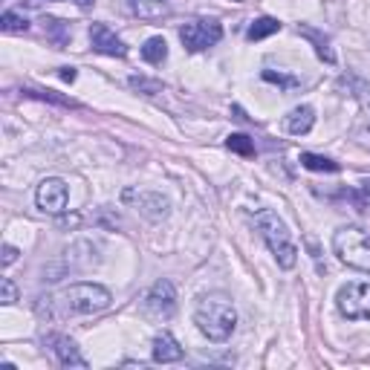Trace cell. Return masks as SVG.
<instances>
[{"mask_svg": "<svg viewBox=\"0 0 370 370\" xmlns=\"http://www.w3.org/2000/svg\"><path fill=\"white\" fill-rule=\"evenodd\" d=\"M194 324L205 338H211V342H226V338H232V333L237 327V313H234L232 298L223 292L203 295L197 310H194Z\"/></svg>", "mask_w": 370, "mask_h": 370, "instance_id": "1", "label": "cell"}, {"mask_svg": "<svg viewBox=\"0 0 370 370\" xmlns=\"http://www.w3.org/2000/svg\"><path fill=\"white\" fill-rule=\"evenodd\" d=\"M255 226H258L263 243L269 246V252L275 255L278 266L292 269L295 261H298V249H295V243H292V237H290L287 223L278 217L272 208H258V211H255Z\"/></svg>", "mask_w": 370, "mask_h": 370, "instance_id": "2", "label": "cell"}, {"mask_svg": "<svg viewBox=\"0 0 370 370\" xmlns=\"http://www.w3.org/2000/svg\"><path fill=\"white\" fill-rule=\"evenodd\" d=\"M333 249L338 261L347 263L350 269L370 272V234L359 226H345L333 234Z\"/></svg>", "mask_w": 370, "mask_h": 370, "instance_id": "3", "label": "cell"}, {"mask_svg": "<svg viewBox=\"0 0 370 370\" xmlns=\"http://www.w3.org/2000/svg\"><path fill=\"white\" fill-rule=\"evenodd\" d=\"M58 301L73 316H92L110 306V292L99 284H73L58 295Z\"/></svg>", "mask_w": 370, "mask_h": 370, "instance_id": "4", "label": "cell"}, {"mask_svg": "<svg viewBox=\"0 0 370 370\" xmlns=\"http://www.w3.org/2000/svg\"><path fill=\"white\" fill-rule=\"evenodd\" d=\"M338 313L350 321H370V281H356L338 290Z\"/></svg>", "mask_w": 370, "mask_h": 370, "instance_id": "5", "label": "cell"}, {"mask_svg": "<svg viewBox=\"0 0 370 370\" xmlns=\"http://www.w3.org/2000/svg\"><path fill=\"white\" fill-rule=\"evenodd\" d=\"M220 38H223V26L214 18H200V20H191L179 29V41L185 44L189 52H203V49L214 47Z\"/></svg>", "mask_w": 370, "mask_h": 370, "instance_id": "6", "label": "cell"}, {"mask_svg": "<svg viewBox=\"0 0 370 370\" xmlns=\"http://www.w3.org/2000/svg\"><path fill=\"white\" fill-rule=\"evenodd\" d=\"M145 313L157 321H168L177 313V290L171 281H157L150 287V292L145 295Z\"/></svg>", "mask_w": 370, "mask_h": 370, "instance_id": "7", "label": "cell"}, {"mask_svg": "<svg viewBox=\"0 0 370 370\" xmlns=\"http://www.w3.org/2000/svg\"><path fill=\"white\" fill-rule=\"evenodd\" d=\"M67 200H70V189L64 179L58 177H49L38 185V194H35V203L41 211H49V214H61L67 208Z\"/></svg>", "mask_w": 370, "mask_h": 370, "instance_id": "8", "label": "cell"}, {"mask_svg": "<svg viewBox=\"0 0 370 370\" xmlns=\"http://www.w3.org/2000/svg\"><path fill=\"white\" fill-rule=\"evenodd\" d=\"M90 44L96 52L102 55H110V58H125L128 55V47L121 38H116V32L105 23H92L90 26Z\"/></svg>", "mask_w": 370, "mask_h": 370, "instance_id": "9", "label": "cell"}, {"mask_svg": "<svg viewBox=\"0 0 370 370\" xmlns=\"http://www.w3.org/2000/svg\"><path fill=\"white\" fill-rule=\"evenodd\" d=\"M47 345L52 347V353H55V359H58L61 367H87V359L78 353V345L73 342V338H67V335H49Z\"/></svg>", "mask_w": 370, "mask_h": 370, "instance_id": "10", "label": "cell"}, {"mask_svg": "<svg viewBox=\"0 0 370 370\" xmlns=\"http://www.w3.org/2000/svg\"><path fill=\"white\" fill-rule=\"evenodd\" d=\"M182 359V347L171 333H160L153 338V362L168 364V362H179Z\"/></svg>", "mask_w": 370, "mask_h": 370, "instance_id": "11", "label": "cell"}, {"mask_svg": "<svg viewBox=\"0 0 370 370\" xmlns=\"http://www.w3.org/2000/svg\"><path fill=\"white\" fill-rule=\"evenodd\" d=\"M313 125H316V110H313L310 105H301V107H295V110L287 116V131H290L292 136L310 133Z\"/></svg>", "mask_w": 370, "mask_h": 370, "instance_id": "12", "label": "cell"}, {"mask_svg": "<svg viewBox=\"0 0 370 370\" xmlns=\"http://www.w3.org/2000/svg\"><path fill=\"white\" fill-rule=\"evenodd\" d=\"M131 9L142 20H160V18L171 15V4H168V0H131Z\"/></svg>", "mask_w": 370, "mask_h": 370, "instance_id": "13", "label": "cell"}, {"mask_svg": "<svg viewBox=\"0 0 370 370\" xmlns=\"http://www.w3.org/2000/svg\"><path fill=\"white\" fill-rule=\"evenodd\" d=\"M142 58L148 61V64H162V61L168 58V44H165V38H162V35L148 38L145 47H142Z\"/></svg>", "mask_w": 370, "mask_h": 370, "instance_id": "14", "label": "cell"}, {"mask_svg": "<svg viewBox=\"0 0 370 370\" xmlns=\"http://www.w3.org/2000/svg\"><path fill=\"white\" fill-rule=\"evenodd\" d=\"M298 35H304V38H310L313 44H316V52H318V58L321 61H327V64H335V52L330 49V41L327 38H321L316 29H310V26H298Z\"/></svg>", "mask_w": 370, "mask_h": 370, "instance_id": "15", "label": "cell"}, {"mask_svg": "<svg viewBox=\"0 0 370 370\" xmlns=\"http://www.w3.org/2000/svg\"><path fill=\"white\" fill-rule=\"evenodd\" d=\"M278 29H281V23H278L275 18H258V20L249 26V32H246V38H249V41H263V38L275 35Z\"/></svg>", "mask_w": 370, "mask_h": 370, "instance_id": "16", "label": "cell"}, {"mask_svg": "<svg viewBox=\"0 0 370 370\" xmlns=\"http://www.w3.org/2000/svg\"><path fill=\"white\" fill-rule=\"evenodd\" d=\"M301 165L310 168V171H324V174H335L338 171V162H333L327 157H318V153H301Z\"/></svg>", "mask_w": 370, "mask_h": 370, "instance_id": "17", "label": "cell"}, {"mask_svg": "<svg viewBox=\"0 0 370 370\" xmlns=\"http://www.w3.org/2000/svg\"><path fill=\"white\" fill-rule=\"evenodd\" d=\"M226 148L234 150V153H240V157H255V145H252V139L246 136V133H232L226 139Z\"/></svg>", "mask_w": 370, "mask_h": 370, "instance_id": "18", "label": "cell"}, {"mask_svg": "<svg viewBox=\"0 0 370 370\" xmlns=\"http://www.w3.org/2000/svg\"><path fill=\"white\" fill-rule=\"evenodd\" d=\"M0 26H4V32H9V35H20V32H26V29H29V20L23 15H18V12H4Z\"/></svg>", "mask_w": 370, "mask_h": 370, "instance_id": "19", "label": "cell"}, {"mask_svg": "<svg viewBox=\"0 0 370 370\" xmlns=\"http://www.w3.org/2000/svg\"><path fill=\"white\" fill-rule=\"evenodd\" d=\"M0 301H4L6 306L18 301V287H15L12 278H4V281H0Z\"/></svg>", "mask_w": 370, "mask_h": 370, "instance_id": "20", "label": "cell"}, {"mask_svg": "<svg viewBox=\"0 0 370 370\" xmlns=\"http://www.w3.org/2000/svg\"><path fill=\"white\" fill-rule=\"evenodd\" d=\"M44 29H49V32H52V38H55L58 44H64V41H67V35H64V29H67V26L61 23V20H55V18H47V20H44Z\"/></svg>", "mask_w": 370, "mask_h": 370, "instance_id": "21", "label": "cell"}, {"mask_svg": "<svg viewBox=\"0 0 370 370\" xmlns=\"http://www.w3.org/2000/svg\"><path fill=\"white\" fill-rule=\"evenodd\" d=\"M263 78L272 81V84H281V87H295V78H287V76L272 73V70H263Z\"/></svg>", "mask_w": 370, "mask_h": 370, "instance_id": "22", "label": "cell"}, {"mask_svg": "<svg viewBox=\"0 0 370 370\" xmlns=\"http://www.w3.org/2000/svg\"><path fill=\"white\" fill-rule=\"evenodd\" d=\"M18 261V249H15V246H4V266H9V263H15Z\"/></svg>", "mask_w": 370, "mask_h": 370, "instance_id": "23", "label": "cell"}, {"mask_svg": "<svg viewBox=\"0 0 370 370\" xmlns=\"http://www.w3.org/2000/svg\"><path fill=\"white\" fill-rule=\"evenodd\" d=\"M61 78H64V81H76V70L73 67H61V73H58Z\"/></svg>", "mask_w": 370, "mask_h": 370, "instance_id": "24", "label": "cell"}, {"mask_svg": "<svg viewBox=\"0 0 370 370\" xmlns=\"http://www.w3.org/2000/svg\"><path fill=\"white\" fill-rule=\"evenodd\" d=\"M76 4H78V6H81V9H90V6H92V4H96V0H76Z\"/></svg>", "mask_w": 370, "mask_h": 370, "instance_id": "25", "label": "cell"}]
</instances>
